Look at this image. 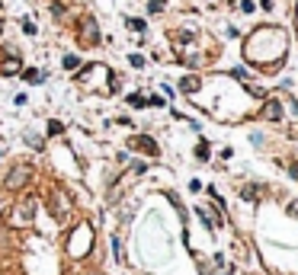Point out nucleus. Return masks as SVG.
Returning <instances> with one entry per match:
<instances>
[{"label":"nucleus","mask_w":298,"mask_h":275,"mask_svg":"<svg viewBox=\"0 0 298 275\" xmlns=\"http://www.w3.org/2000/svg\"><path fill=\"white\" fill-rule=\"evenodd\" d=\"M238 224L247 231L263 269L269 275H298V202L292 196H279L273 208L263 211L250 189L241 192L234 205Z\"/></svg>","instance_id":"7ed1b4c3"},{"label":"nucleus","mask_w":298,"mask_h":275,"mask_svg":"<svg viewBox=\"0 0 298 275\" xmlns=\"http://www.w3.org/2000/svg\"><path fill=\"white\" fill-rule=\"evenodd\" d=\"M0 275H116L99 224L58 176L3 189Z\"/></svg>","instance_id":"f257e3e1"},{"label":"nucleus","mask_w":298,"mask_h":275,"mask_svg":"<svg viewBox=\"0 0 298 275\" xmlns=\"http://www.w3.org/2000/svg\"><path fill=\"white\" fill-rule=\"evenodd\" d=\"M106 246L122 275H218L215 259L199 250L189 211L173 189H160L135 208L122 202Z\"/></svg>","instance_id":"f03ea898"},{"label":"nucleus","mask_w":298,"mask_h":275,"mask_svg":"<svg viewBox=\"0 0 298 275\" xmlns=\"http://www.w3.org/2000/svg\"><path fill=\"white\" fill-rule=\"evenodd\" d=\"M286 51H289V36L279 26H260V29H253L250 39L244 42V58H247L256 71H266V74L282 68Z\"/></svg>","instance_id":"20e7f679"}]
</instances>
